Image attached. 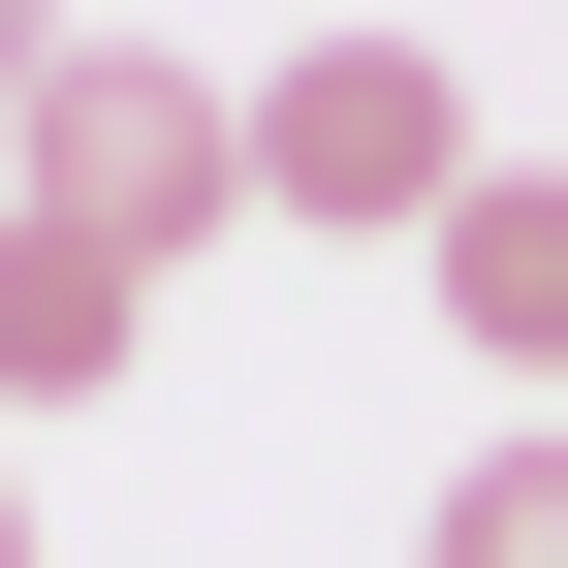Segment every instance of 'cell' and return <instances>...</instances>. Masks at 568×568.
<instances>
[{
  "label": "cell",
  "instance_id": "5b68a950",
  "mask_svg": "<svg viewBox=\"0 0 568 568\" xmlns=\"http://www.w3.org/2000/svg\"><path fill=\"white\" fill-rule=\"evenodd\" d=\"M443 568H568V443H474L443 474Z\"/></svg>",
  "mask_w": 568,
  "mask_h": 568
},
{
  "label": "cell",
  "instance_id": "52a82bcc",
  "mask_svg": "<svg viewBox=\"0 0 568 568\" xmlns=\"http://www.w3.org/2000/svg\"><path fill=\"white\" fill-rule=\"evenodd\" d=\"M0 568H32V474H0Z\"/></svg>",
  "mask_w": 568,
  "mask_h": 568
},
{
  "label": "cell",
  "instance_id": "6da1fadb",
  "mask_svg": "<svg viewBox=\"0 0 568 568\" xmlns=\"http://www.w3.org/2000/svg\"><path fill=\"white\" fill-rule=\"evenodd\" d=\"M0 190H63V222H126V253H222V222H253V95L159 63V32H63L32 126H0Z\"/></svg>",
  "mask_w": 568,
  "mask_h": 568
},
{
  "label": "cell",
  "instance_id": "277c9868",
  "mask_svg": "<svg viewBox=\"0 0 568 568\" xmlns=\"http://www.w3.org/2000/svg\"><path fill=\"white\" fill-rule=\"evenodd\" d=\"M126 347H159V253L63 222V190H0V410H95Z\"/></svg>",
  "mask_w": 568,
  "mask_h": 568
},
{
  "label": "cell",
  "instance_id": "7a4b0ae2",
  "mask_svg": "<svg viewBox=\"0 0 568 568\" xmlns=\"http://www.w3.org/2000/svg\"><path fill=\"white\" fill-rule=\"evenodd\" d=\"M474 190V95H443V32H284L253 63V222H316V253H410Z\"/></svg>",
  "mask_w": 568,
  "mask_h": 568
},
{
  "label": "cell",
  "instance_id": "3957f363",
  "mask_svg": "<svg viewBox=\"0 0 568 568\" xmlns=\"http://www.w3.org/2000/svg\"><path fill=\"white\" fill-rule=\"evenodd\" d=\"M410 284H443L474 379H568V159H506V126H474V190L410 222Z\"/></svg>",
  "mask_w": 568,
  "mask_h": 568
},
{
  "label": "cell",
  "instance_id": "8992f818",
  "mask_svg": "<svg viewBox=\"0 0 568 568\" xmlns=\"http://www.w3.org/2000/svg\"><path fill=\"white\" fill-rule=\"evenodd\" d=\"M32 63H63V0H0V126H32Z\"/></svg>",
  "mask_w": 568,
  "mask_h": 568
}]
</instances>
